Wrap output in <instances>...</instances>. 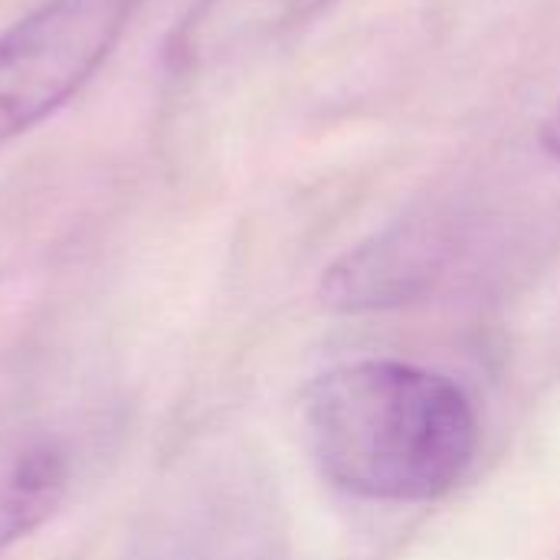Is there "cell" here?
<instances>
[{"mask_svg":"<svg viewBox=\"0 0 560 560\" xmlns=\"http://www.w3.org/2000/svg\"><path fill=\"white\" fill-rule=\"evenodd\" d=\"M302 423L318 472L368 502H433L463 482L479 450L466 390L404 361L325 371L305 390Z\"/></svg>","mask_w":560,"mask_h":560,"instance_id":"1","label":"cell"},{"mask_svg":"<svg viewBox=\"0 0 560 560\" xmlns=\"http://www.w3.org/2000/svg\"><path fill=\"white\" fill-rule=\"evenodd\" d=\"M135 0H43L0 33V144L69 102L108 59Z\"/></svg>","mask_w":560,"mask_h":560,"instance_id":"2","label":"cell"},{"mask_svg":"<svg viewBox=\"0 0 560 560\" xmlns=\"http://www.w3.org/2000/svg\"><path fill=\"white\" fill-rule=\"evenodd\" d=\"M453 236L436 220H407L348 249L322 276V302L341 315L384 312L427 295L443 276Z\"/></svg>","mask_w":560,"mask_h":560,"instance_id":"3","label":"cell"},{"mask_svg":"<svg viewBox=\"0 0 560 560\" xmlns=\"http://www.w3.org/2000/svg\"><path fill=\"white\" fill-rule=\"evenodd\" d=\"M331 0H194L164 43L174 75L217 69L285 30L312 20Z\"/></svg>","mask_w":560,"mask_h":560,"instance_id":"4","label":"cell"},{"mask_svg":"<svg viewBox=\"0 0 560 560\" xmlns=\"http://www.w3.org/2000/svg\"><path fill=\"white\" fill-rule=\"evenodd\" d=\"M72 456L56 436L0 440V555L56 515L69 492Z\"/></svg>","mask_w":560,"mask_h":560,"instance_id":"5","label":"cell"},{"mask_svg":"<svg viewBox=\"0 0 560 560\" xmlns=\"http://www.w3.org/2000/svg\"><path fill=\"white\" fill-rule=\"evenodd\" d=\"M541 148H545L551 158H560V102L558 108L551 112V118L545 121V128H541Z\"/></svg>","mask_w":560,"mask_h":560,"instance_id":"6","label":"cell"}]
</instances>
